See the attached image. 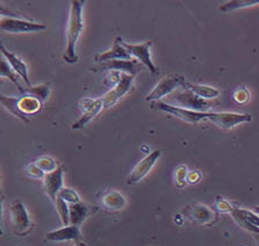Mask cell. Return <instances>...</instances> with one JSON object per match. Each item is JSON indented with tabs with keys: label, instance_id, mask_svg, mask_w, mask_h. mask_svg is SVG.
Returning a JSON list of instances; mask_svg holds the SVG:
<instances>
[{
	"label": "cell",
	"instance_id": "6da1fadb",
	"mask_svg": "<svg viewBox=\"0 0 259 246\" xmlns=\"http://www.w3.org/2000/svg\"><path fill=\"white\" fill-rule=\"evenodd\" d=\"M84 4L86 3L82 0H73L71 3L70 19H68L67 26V46L64 55V60L67 64H75L79 60L75 52V45L83 30L82 10Z\"/></svg>",
	"mask_w": 259,
	"mask_h": 246
},
{
	"label": "cell",
	"instance_id": "7a4b0ae2",
	"mask_svg": "<svg viewBox=\"0 0 259 246\" xmlns=\"http://www.w3.org/2000/svg\"><path fill=\"white\" fill-rule=\"evenodd\" d=\"M0 102L8 111L26 123H29L28 117L38 114L43 109L42 101L32 95H23L21 97H10L2 95Z\"/></svg>",
	"mask_w": 259,
	"mask_h": 246
},
{
	"label": "cell",
	"instance_id": "3957f363",
	"mask_svg": "<svg viewBox=\"0 0 259 246\" xmlns=\"http://www.w3.org/2000/svg\"><path fill=\"white\" fill-rule=\"evenodd\" d=\"M170 100L172 103H176V107H181L184 109H189L192 111L198 112H208L210 108L215 107L219 104V101L217 100H204L199 97V96L194 94L192 90L188 89L184 87L183 90L176 91Z\"/></svg>",
	"mask_w": 259,
	"mask_h": 246
},
{
	"label": "cell",
	"instance_id": "277c9868",
	"mask_svg": "<svg viewBox=\"0 0 259 246\" xmlns=\"http://www.w3.org/2000/svg\"><path fill=\"white\" fill-rule=\"evenodd\" d=\"M11 216L13 222V228L15 235L27 236L34 229V224L27 212L26 206L21 200H15L11 206Z\"/></svg>",
	"mask_w": 259,
	"mask_h": 246
},
{
	"label": "cell",
	"instance_id": "5b68a950",
	"mask_svg": "<svg viewBox=\"0 0 259 246\" xmlns=\"http://www.w3.org/2000/svg\"><path fill=\"white\" fill-rule=\"evenodd\" d=\"M186 84L185 76L171 74L164 76L163 79L160 80V82L153 88V90L146 96V101H159L170 95L172 91H175L178 88H184Z\"/></svg>",
	"mask_w": 259,
	"mask_h": 246
},
{
	"label": "cell",
	"instance_id": "8992f818",
	"mask_svg": "<svg viewBox=\"0 0 259 246\" xmlns=\"http://www.w3.org/2000/svg\"><path fill=\"white\" fill-rule=\"evenodd\" d=\"M152 108L156 109V110L167 112V114L172 115L174 117H176V118L190 124H198L199 122H201V120L207 119L208 117V112L192 111V110H189V109L176 107V106H172V104H168L163 102H155L154 104H152Z\"/></svg>",
	"mask_w": 259,
	"mask_h": 246
},
{
	"label": "cell",
	"instance_id": "52a82bcc",
	"mask_svg": "<svg viewBox=\"0 0 259 246\" xmlns=\"http://www.w3.org/2000/svg\"><path fill=\"white\" fill-rule=\"evenodd\" d=\"M46 25L35 23L21 19L6 18L3 17L0 20V29L11 34H22V33H36V31L46 30Z\"/></svg>",
	"mask_w": 259,
	"mask_h": 246
},
{
	"label": "cell",
	"instance_id": "ba28073f",
	"mask_svg": "<svg viewBox=\"0 0 259 246\" xmlns=\"http://www.w3.org/2000/svg\"><path fill=\"white\" fill-rule=\"evenodd\" d=\"M79 107L81 109V111H82V115H81L80 118L72 125L73 130H80V128L86 126L87 124L91 123L92 120L102 111V109H104L102 99H83L80 102Z\"/></svg>",
	"mask_w": 259,
	"mask_h": 246
},
{
	"label": "cell",
	"instance_id": "9c48e42d",
	"mask_svg": "<svg viewBox=\"0 0 259 246\" xmlns=\"http://www.w3.org/2000/svg\"><path fill=\"white\" fill-rule=\"evenodd\" d=\"M182 214L191 221L192 223L198 225H210L217 220V214L207 206L201 204H194L183 209Z\"/></svg>",
	"mask_w": 259,
	"mask_h": 246
},
{
	"label": "cell",
	"instance_id": "30bf717a",
	"mask_svg": "<svg viewBox=\"0 0 259 246\" xmlns=\"http://www.w3.org/2000/svg\"><path fill=\"white\" fill-rule=\"evenodd\" d=\"M207 119L222 130H230L238 124L251 122V116L235 112H208Z\"/></svg>",
	"mask_w": 259,
	"mask_h": 246
},
{
	"label": "cell",
	"instance_id": "8fae6325",
	"mask_svg": "<svg viewBox=\"0 0 259 246\" xmlns=\"http://www.w3.org/2000/svg\"><path fill=\"white\" fill-rule=\"evenodd\" d=\"M121 44H123V46L128 51V54L131 55L132 57H135L137 60H140V63L144 64V65L148 68V71H151L152 74L157 73V68L152 62V42H146L143 44H128L126 42H124L123 39Z\"/></svg>",
	"mask_w": 259,
	"mask_h": 246
},
{
	"label": "cell",
	"instance_id": "7c38bea8",
	"mask_svg": "<svg viewBox=\"0 0 259 246\" xmlns=\"http://www.w3.org/2000/svg\"><path fill=\"white\" fill-rule=\"evenodd\" d=\"M94 72L103 71H116L120 73H126L135 76L141 70V65L137 59L132 60H109V62L101 63L99 65L92 68Z\"/></svg>",
	"mask_w": 259,
	"mask_h": 246
},
{
	"label": "cell",
	"instance_id": "4fadbf2b",
	"mask_svg": "<svg viewBox=\"0 0 259 246\" xmlns=\"http://www.w3.org/2000/svg\"><path fill=\"white\" fill-rule=\"evenodd\" d=\"M133 79H135V76L133 75L121 73V79L119 83L117 84L113 89L108 91L107 94L102 97L104 109H108V108H111L112 106H115V104L118 102L124 95L127 94L132 87Z\"/></svg>",
	"mask_w": 259,
	"mask_h": 246
},
{
	"label": "cell",
	"instance_id": "5bb4252c",
	"mask_svg": "<svg viewBox=\"0 0 259 246\" xmlns=\"http://www.w3.org/2000/svg\"><path fill=\"white\" fill-rule=\"evenodd\" d=\"M161 157V152L160 151H154L151 154H148L140 161L139 163L137 164V167L133 169V171L130 173L127 178V184L133 185L139 183L140 180H143L146 176L148 175V172L152 170L154 165L157 162Z\"/></svg>",
	"mask_w": 259,
	"mask_h": 246
},
{
	"label": "cell",
	"instance_id": "9a60e30c",
	"mask_svg": "<svg viewBox=\"0 0 259 246\" xmlns=\"http://www.w3.org/2000/svg\"><path fill=\"white\" fill-rule=\"evenodd\" d=\"M43 181L47 194L55 203L59 192L64 187V168L60 165L56 171L47 173L46 177L43 178Z\"/></svg>",
	"mask_w": 259,
	"mask_h": 246
},
{
	"label": "cell",
	"instance_id": "2e32d148",
	"mask_svg": "<svg viewBox=\"0 0 259 246\" xmlns=\"http://www.w3.org/2000/svg\"><path fill=\"white\" fill-rule=\"evenodd\" d=\"M121 41H123L121 37H116L111 49L103 52V54L97 55L95 57V62L97 64H101L104 62H109V60H132V56L123 46Z\"/></svg>",
	"mask_w": 259,
	"mask_h": 246
},
{
	"label": "cell",
	"instance_id": "e0dca14e",
	"mask_svg": "<svg viewBox=\"0 0 259 246\" xmlns=\"http://www.w3.org/2000/svg\"><path fill=\"white\" fill-rule=\"evenodd\" d=\"M81 231L80 227L76 225H65V227L60 229L52 230V231L48 232L46 235V238L48 240L51 241H68V240H74L78 241L81 239Z\"/></svg>",
	"mask_w": 259,
	"mask_h": 246
},
{
	"label": "cell",
	"instance_id": "ac0fdd59",
	"mask_svg": "<svg viewBox=\"0 0 259 246\" xmlns=\"http://www.w3.org/2000/svg\"><path fill=\"white\" fill-rule=\"evenodd\" d=\"M99 201L104 209L110 212L120 211V209H123L126 206L125 196L121 193L115 191V189H109L107 192L101 193Z\"/></svg>",
	"mask_w": 259,
	"mask_h": 246
},
{
	"label": "cell",
	"instance_id": "d6986e66",
	"mask_svg": "<svg viewBox=\"0 0 259 246\" xmlns=\"http://www.w3.org/2000/svg\"><path fill=\"white\" fill-rule=\"evenodd\" d=\"M2 52L3 56L6 58L7 63L10 64V66L12 68H13L15 73L23 80L24 83L28 84V87H30L29 76H28V67L26 66V64H24L18 56H15L13 52L7 51L4 46H2Z\"/></svg>",
	"mask_w": 259,
	"mask_h": 246
},
{
	"label": "cell",
	"instance_id": "ffe728a7",
	"mask_svg": "<svg viewBox=\"0 0 259 246\" xmlns=\"http://www.w3.org/2000/svg\"><path fill=\"white\" fill-rule=\"evenodd\" d=\"M92 213L93 209L81 201L78 204L70 205V224L80 227Z\"/></svg>",
	"mask_w": 259,
	"mask_h": 246
},
{
	"label": "cell",
	"instance_id": "44dd1931",
	"mask_svg": "<svg viewBox=\"0 0 259 246\" xmlns=\"http://www.w3.org/2000/svg\"><path fill=\"white\" fill-rule=\"evenodd\" d=\"M185 88L192 90L194 94L199 96V97L204 100H217V97L220 95V91L217 88L210 86H204V84H191L186 83Z\"/></svg>",
	"mask_w": 259,
	"mask_h": 246
},
{
	"label": "cell",
	"instance_id": "7402d4cb",
	"mask_svg": "<svg viewBox=\"0 0 259 246\" xmlns=\"http://www.w3.org/2000/svg\"><path fill=\"white\" fill-rule=\"evenodd\" d=\"M254 5H259V0H234V2H228L226 3L225 5H222L220 7V11L230 12L241 9H246V7H251Z\"/></svg>",
	"mask_w": 259,
	"mask_h": 246
},
{
	"label": "cell",
	"instance_id": "603a6c76",
	"mask_svg": "<svg viewBox=\"0 0 259 246\" xmlns=\"http://www.w3.org/2000/svg\"><path fill=\"white\" fill-rule=\"evenodd\" d=\"M23 95H32L35 97L39 99L42 102L47 101L49 95H50V88L47 84H40V86H36V87H29V88H23L21 90Z\"/></svg>",
	"mask_w": 259,
	"mask_h": 246
},
{
	"label": "cell",
	"instance_id": "cb8c5ba5",
	"mask_svg": "<svg viewBox=\"0 0 259 246\" xmlns=\"http://www.w3.org/2000/svg\"><path fill=\"white\" fill-rule=\"evenodd\" d=\"M57 212H58L60 220H62L64 225H70V206L66 201L63 200L62 198L57 196L55 201Z\"/></svg>",
	"mask_w": 259,
	"mask_h": 246
},
{
	"label": "cell",
	"instance_id": "d4e9b609",
	"mask_svg": "<svg viewBox=\"0 0 259 246\" xmlns=\"http://www.w3.org/2000/svg\"><path fill=\"white\" fill-rule=\"evenodd\" d=\"M12 70H13V68L10 67V64L4 60V62L2 63V71H0V75H2L3 78L10 79L11 81L19 88V90L21 91L23 89V87L21 86V83H20V81L18 80V74H16L15 72Z\"/></svg>",
	"mask_w": 259,
	"mask_h": 246
},
{
	"label": "cell",
	"instance_id": "484cf974",
	"mask_svg": "<svg viewBox=\"0 0 259 246\" xmlns=\"http://www.w3.org/2000/svg\"><path fill=\"white\" fill-rule=\"evenodd\" d=\"M35 164L37 165L38 168L42 169L44 173L54 172V171L57 170V169H58V165H57L56 161L54 159H51V157H48V156L39 157V159L35 162Z\"/></svg>",
	"mask_w": 259,
	"mask_h": 246
},
{
	"label": "cell",
	"instance_id": "4316f807",
	"mask_svg": "<svg viewBox=\"0 0 259 246\" xmlns=\"http://www.w3.org/2000/svg\"><path fill=\"white\" fill-rule=\"evenodd\" d=\"M58 196L62 198L63 200H65L67 204H70V205L80 203V196L78 194V192L74 191V189H72V188H68V187H63L62 191L59 192Z\"/></svg>",
	"mask_w": 259,
	"mask_h": 246
},
{
	"label": "cell",
	"instance_id": "83f0119b",
	"mask_svg": "<svg viewBox=\"0 0 259 246\" xmlns=\"http://www.w3.org/2000/svg\"><path fill=\"white\" fill-rule=\"evenodd\" d=\"M234 213H236L237 215H240L243 217L245 221H248L249 223L252 225H256V227L259 228V215L254 212H250L246 211V209H242V208H234Z\"/></svg>",
	"mask_w": 259,
	"mask_h": 246
},
{
	"label": "cell",
	"instance_id": "f1b7e54d",
	"mask_svg": "<svg viewBox=\"0 0 259 246\" xmlns=\"http://www.w3.org/2000/svg\"><path fill=\"white\" fill-rule=\"evenodd\" d=\"M188 169L184 165H181L178 167L175 171V179H176V185L178 187H184L186 185V181H188Z\"/></svg>",
	"mask_w": 259,
	"mask_h": 246
},
{
	"label": "cell",
	"instance_id": "f546056e",
	"mask_svg": "<svg viewBox=\"0 0 259 246\" xmlns=\"http://www.w3.org/2000/svg\"><path fill=\"white\" fill-rule=\"evenodd\" d=\"M121 79V73L120 72H116V71H112L111 73H109L107 76H105L103 84L105 87L110 88V89H113L117 84L119 83Z\"/></svg>",
	"mask_w": 259,
	"mask_h": 246
},
{
	"label": "cell",
	"instance_id": "4dcf8cb0",
	"mask_svg": "<svg viewBox=\"0 0 259 246\" xmlns=\"http://www.w3.org/2000/svg\"><path fill=\"white\" fill-rule=\"evenodd\" d=\"M215 208L219 212H222V213H232L234 211L233 206L230 205L227 200L222 199V198H218L217 199Z\"/></svg>",
	"mask_w": 259,
	"mask_h": 246
},
{
	"label": "cell",
	"instance_id": "1f68e13d",
	"mask_svg": "<svg viewBox=\"0 0 259 246\" xmlns=\"http://www.w3.org/2000/svg\"><path fill=\"white\" fill-rule=\"evenodd\" d=\"M234 100L240 104L246 103L249 100V91L246 90L245 88H238V89L234 92Z\"/></svg>",
	"mask_w": 259,
	"mask_h": 246
},
{
	"label": "cell",
	"instance_id": "d6a6232c",
	"mask_svg": "<svg viewBox=\"0 0 259 246\" xmlns=\"http://www.w3.org/2000/svg\"><path fill=\"white\" fill-rule=\"evenodd\" d=\"M28 173H29L31 177H34V178H44L47 175V173H44L42 169L38 168L35 163L30 164L29 167H28Z\"/></svg>",
	"mask_w": 259,
	"mask_h": 246
},
{
	"label": "cell",
	"instance_id": "836d02e7",
	"mask_svg": "<svg viewBox=\"0 0 259 246\" xmlns=\"http://www.w3.org/2000/svg\"><path fill=\"white\" fill-rule=\"evenodd\" d=\"M200 178H201V175L198 170L189 171V173H188V183H190V184L198 183V181L200 180Z\"/></svg>",
	"mask_w": 259,
	"mask_h": 246
},
{
	"label": "cell",
	"instance_id": "e575fe53",
	"mask_svg": "<svg viewBox=\"0 0 259 246\" xmlns=\"http://www.w3.org/2000/svg\"><path fill=\"white\" fill-rule=\"evenodd\" d=\"M254 213H257L259 215V206H257V207H254Z\"/></svg>",
	"mask_w": 259,
	"mask_h": 246
},
{
	"label": "cell",
	"instance_id": "d590c367",
	"mask_svg": "<svg viewBox=\"0 0 259 246\" xmlns=\"http://www.w3.org/2000/svg\"><path fill=\"white\" fill-rule=\"evenodd\" d=\"M73 246H87V245L83 244V243H78V244H75V245H73Z\"/></svg>",
	"mask_w": 259,
	"mask_h": 246
},
{
	"label": "cell",
	"instance_id": "8d00e7d4",
	"mask_svg": "<svg viewBox=\"0 0 259 246\" xmlns=\"http://www.w3.org/2000/svg\"><path fill=\"white\" fill-rule=\"evenodd\" d=\"M256 240H257V243L259 244V233H258V235H256Z\"/></svg>",
	"mask_w": 259,
	"mask_h": 246
},
{
	"label": "cell",
	"instance_id": "74e56055",
	"mask_svg": "<svg viewBox=\"0 0 259 246\" xmlns=\"http://www.w3.org/2000/svg\"><path fill=\"white\" fill-rule=\"evenodd\" d=\"M19 246H20V245H19Z\"/></svg>",
	"mask_w": 259,
	"mask_h": 246
}]
</instances>
